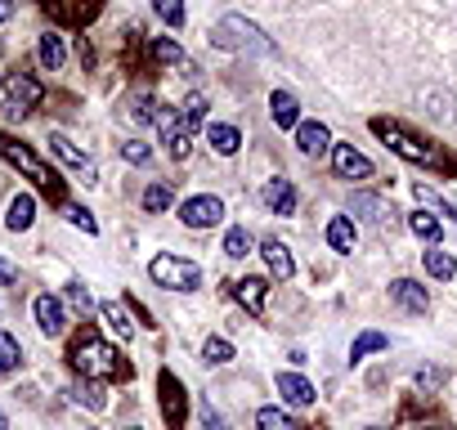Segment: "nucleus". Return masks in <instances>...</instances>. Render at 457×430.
Listing matches in <instances>:
<instances>
[{
  "instance_id": "21",
  "label": "nucleus",
  "mask_w": 457,
  "mask_h": 430,
  "mask_svg": "<svg viewBox=\"0 0 457 430\" xmlns=\"http://www.w3.org/2000/svg\"><path fill=\"white\" fill-rule=\"evenodd\" d=\"M354 243H359L354 220H350V215H332V225H328V247H332V252H341V256H350V252H354Z\"/></svg>"
},
{
  "instance_id": "25",
  "label": "nucleus",
  "mask_w": 457,
  "mask_h": 430,
  "mask_svg": "<svg viewBox=\"0 0 457 430\" xmlns=\"http://www.w3.org/2000/svg\"><path fill=\"white\" fill-rule=\"evenodd\" d=\"M148 59H153V68H175V63H184V50L170 37H153L148 41Z\"/></svg>"
},
{
  "instance_id": "20",
  "label": "nucleus",
  "mask_w": 457,
  "mask_h": 430,
  "mask_svg": "<svg viewBox=\"0 0 457 430\" xmlns=\"http://www.w3.org/2000/svg\"><path fill=\"white\" fill-rule=\"evenodd\" d=\"M261 256H265V265H270V274L283 283V278H292L296 274V260H292V252L278 243V238H265V247H261Z\"/></svg>"
},
{
  "instance_id": "28",
  "label": "nucleus",
  "mask_w": 457,
  "mask_h": 430,
  "mask_svg": "<svg viewBox=\"0 0 457 430\" xmlns=\"http://www.w3.org/2000/svg\"><path fill=\"white\" fill-rule=\"evenodd\" d=\"M23 368V345L14 341V332H0V376H14Z\"/></svg>"
},
{
  "instance_id": "11",
  "label": "nucleus",
  "mask_w": 457,
  "mask_h": 430,
  "mask_svg": "<svg viewBox=\"0 0 457 430\" xmlns=\"http://www.w3.org/2000/svg\"><path fill=\"white\" fill-rule=\"evenodd\" d=\"M157 126H162V135H166V153H170L175 161H184V157H188V144H193V130L184 126V117H175L170 108H162V112H157Z\"/></svg>"
},
{
  "instance_id": "51",
  "label": "nucleus",
  "mask_w": 457,
  "mask_h": 430,
  "mask_svg": "<svg viewBox=\"0 0 457 430\" xmlns=\"http://www.w3.org/2000/svg\"><path fill=\"white\" fill-rule=\"evenodd\" d=\"M0 430H10V417H5V408H0Z\"/></svg>"
},
{
  "instance_id": "35",
  "label": "nucleus",
  "mask_w": 457,
  "mask_h": 430,
  "mask_svg": "<svg viewBox=\"0 0 457 430\" xmlns=\"http://www.w3.org/2000/svg\"><path fill=\"white\" fill-rule=\"evenodd\" d=\"M77 403L90 408V412H104V408H108V394H104L99 381H86V385H77Z\"/></svg>"
},
{
  "instance_id": "12",
  "label": "nucleus",
  "mask_w": 457,
  "mask_h": 430,
  "mask_svg": "<svg viewBox=\"0 0 457 430\" xmlns=\"http://www.w3.org/2000/svg\"><path fill=\"white\" fill-rule=\"evenodd\" d=\"M32 314H37V327L46 336H63L68 332V305L59 296H37L32 301Z\"/></svg>"
},
{
  "instance_id": "48",
  "label": "nucleus",
  "mask_w": 457,
  "mask_h": 430,
  "mask_svg": "<svg viewBox=\"0 0 457 430\" xmlns=\"http://www.w3.org/2000/svg\"><path fill=\"white\" fill-rule=\"evenodd\" d=\"M77 54H81V63H86V68L95 63V50H90V41H86V37H81V45H77Z\"/></svg>"
},
{
  "instance_id": "43",
  "label": "nucleus",
  "mask_w": 457,
  "mask_h": 430,
  "mask_svg": "<svg viewBox=\"0 0 457 430\" xmlns=\"http://www.w3.org/2000/svg\"><path fill=\"white\" fill-rule=\"evenodd\" d=\"M121 157H126L130 166H144V161L153 157V148H148L144 139H121Z\"/></svg>"
},
{
  "instance_id": "22",
  "label": "nucleus",
  "mask_w": 457,
  "mask_h": 430,
  "mask_svg": "<svg viewBox=\"0 0 457 430\" xmlns=\"http://www.w3.org/2000/svg\"><path fill=\"white\" fill-rule=\"evenodd\" d=\"M206 139H211V148H215L220 157H234V153L243 148V130L228 126V121H215V126L206 130Z\"/></svg>"
},
{
  "instance_id": "44",
  "label": "nucleus",
  "mask_w": 457,
  "mask_h": 430,
  "mask_svg": "<svg viewBox=\"0 0 457 430\" xmlns=\"http://www.w3.org/2000/svg\"><path fill=\"white\" fill-rule=\"evenodd\" d=\"M444 385V368H435V363H426L421 372H417V390H426V394H435Z\"/></svg>"
},
{
  "instance_id": "32",
  "label": "nucleus",
  "mask_w": 457,
  "mask_h": 430,
  "mask_svg": "<svg viewBox=\"0 0 457 430\" xmlns=\"http://www.w3.org/2000/svg\"><path fill=\"white\" fill-rule=\"evenodd\" d=\"M228 359H234V345H228L224 336H206V341H202V363L220 368V363H228Z\"/></svg>"
},
{
  "instance_id": "2",
  "label": "nucleus",
  "mask_w": 457,
  "mask_h": 430,
  "mask_svg": "<svg viewBox=\"0 0 457 430\" xmlns=\"http://www.w3.org/2000/svg\"><path fill=\"white\" fill-rule=\"evenodd\" d=\"M68 363H72V372H81L86 381H130V363H121V354H117L95 327H86V332L72 336Z\"/></svg>"
},
{
  "instance_id": "30",
  "label": "nucleus",
  "mask_w": 457,
  "mask_h": 430,
  "mask_svg": "<svg viewBox=\"0 0 457 430\" xmlns=\"http://www.w3.org/2000/svg\"><path fill=\"white\" fill-rule=\"evenodd\" d=\"M408 229H412L421 243H435V238H439V215H435V211H408Z\"/></svg>"
},
{
  "instance_id": "36",
  "label": "nucleus",
  "mask_w": 457,
  "mask_h": 430,
  "mask_svg": "<svg viewBox=\"0 0 457 430\" xmlns=\"http://www.w3.org/2000/svg\"><path fill=\"white\" fill-rule=\"evenodd\" d=\"M206 108H211V103H206V95H188V99H184V112H179V117H184V126H188V130H197V126L206 121Z\"/></svg>"
},
{
  "instance_id": "38",
  "label": "nucleus",
  "mask_w": 457,
  "mask_h": 430,
  "mask_svg": "<svg viewBox=\"0 0 457 430\" xmlns=\"http://www.w3.org/2000/svg\"><path fill=\"white\" fill-rule=\"evenodd\" d=\"M153 10L166 28H179L184 23V0H153Z\"/></svg>"
},
{
  "instance_id": "23",
  "label": "nucleus",
  "mask_w": 457,
  "mask_h": 430,
  "mask_svg": "<svg viewBox=\"0 0 457 430\" xmlns=\"http://www.w3.org/2000/svg\"><path fill=\"white\" fill-rule=\"evenodd\" d=\"M50 148H54V153L68 161V166H81V170H86V184H95V166L86 161V153H81V148H77L68 135H59V130H54V135H50Z\"/></svg>"
},
{
  "instance_id": "13",
  "label": "nucleus",
  "mask_w": 457,
  "mask_h": 430,
  "mask_svg": "<svg viewBox=\"0 0 457 430\" xmlns=\"http://www.w3.org/2000/svg\"><path fill=\"white\" fill-rule=\"evenodd\" d=\"M224 287H228V283H224ZM228 292H234V301H238L247 314H265V296H270V283H265V278L247 274V278H238Z\"/></svg>"
},
{
  "instance_id": "47",
  "label": "nucleus",
  "mask_w": 457,
  "mask_h": 430,
  "mask_svg": "<svg viewBox=\"0 0 457 430\" xmlns=\"http://www.w3.org/2000/svg\"><path fill=\"white\" fill-rule=\"evenodd\" d=\"M19 283V274H14V265L5 260V256H0V287H14Z\"/></svg>"
},
{
  "instance_id": "9",
  "label": "nucleus",
  "mask_w": 457,
  "mask_h": 430,
  "mask_svg": "<svg viewBox=\"0 0 457 430\" xmlns=\"http://www.w3.org/2000/svg\"><path fill=\"white\" fill-rule=\"evenodd\" d=\"M220 215H224V202L215 193H197V197L179 202V220L188 229H211V225H220Z\"/></svg>"
},
{
  "instance_id": "4",
  "label": "nucleus",
  "mask_w": 457,
  "mask_h": 430,
  "mask_svg": "<svg viewBox=\"0 0 457 430\" xmlns=\"http://www.w3.org/2000/svg\"><path fill=\"white\" fill-rule=\"evenodd\" d=\"M211 45L215 50H234V54H274V41L261 28H252L247 19H220L211 28Z\"/></svg>"
},
{
  "instance_id": "26",
  "label": "nucleus",
  "mask_w": 457,
  "mask_h": 430,
  "mask_svg": "<svg viewBox=\"0 0 457 430\" xmlns=\"http://www.w3.org/2000/svg\"><path fill=\"white\" fill-rule=\"evenodd\" d=\"M99 314H104V323L121 336V341H130L135 336V323H130V314H126V305H117V301H104L99 305Z\"/></svg>"
},
{
  "instance_id": "16",
  "label": "nucleus",
  "mask_w": 457,
  "mask_h": 430,
  "mask_svg": "<svg viewBox=\"0 0 457 430\" xmlns=\"http://www.w3.org/2000/svg\"><path fill=\"white\" fill-rule=\"evenodd\" d=\"M274 385H278V394H283L292 408H310V403H314V385H310L301 372H278Z\"/></svg>"
},
{
  "instance_id": "18",
  "label": "nucleus",
  "mask_w": 457,
  "mask_h": 430,
  "mask_svg": "<svg viewBox=\"0 0 457 430\" xmlns=\"http://www.w3.org/2000/svg\"><path fill=\"white\" fill-rule=\"evenodd\" d=\"M328 144H332V135H328L323 121H301V126H296V148H301L305 157H323Z\"/></svg>"
},
{
  "instance_id": "5",
  "label": "nucleus",
  "mask_w": 457,
  "mask_h": 430,
  "mask_svg": "<svg viewBox=\"0 0 457 430\" xmlns=\"http://www.w3.org/2000/svg\"><path fill=\"white\" fill-rule=\"evenodd\" d=\"M148 278L157 283V287H166V292H193L197 283H202V269L193 265V260H184V256H153L148 260Z\"/></svg>"
},
{
  "instance_id": "17",
  "label": "nucleus",
  "mask_w": 457,
  "mask_h": 430,
  "mask_svg": "<svg viewBox=\"0 0 457 430\" xmlns=\"http://www.w3.org/2000/svg\"><path fill=\"white\" fill-rule=\"evenodd\" d=\"M270 117H274L278 130H296V126H301V103H296V95L274 90V95H270Z\"/></svg>"
},
{
  "instance_id": "52",
  "label": "nucleus",
  "mask_w": 457,
  "mask_h": 430,
  "mask_svg": "<svg viewBox=\"0 0 457 430\" xmlns=\"http://www.w3.org/2000/svg\"><path fill=\"white\" fill-rule=\"evenodd\" d=\"M126 430H139V426H126Z\"/></svg>"
},
{
  "instance_id": "33",
  "label": "nucleus",
  "mask_w": 457,
  "mask_h": 430,
  "mask_svg": "<svg viewBox=\"0 0 457 430\" xmlns=\"http://www.w3.org/2000/svg\"><path fill=\"white\" fill-rule=\"evenodd\" d=\"M224 256H234V260L238 256H252V234L243 225H234V229L224 234Z\"/></svg>"
},
{
  "instance_id": "31",
  "label": "nucleus",
  "mask_w": 457,
  "mask_h": 430,
  "mask_svg": "<svg viewBox=\"0 0 457 430\" xmlns=\"http://www.w3.org/2000/svg\"><path fill=\"white\" fill-rule=\"evenodd\" d=\"M256 430H301V426H296V417L283 412V408H261V412H256Z\"/></svg>"
},
{
  "instance_id": "39",
  "label": "nucleus",
  "mask_w": 457,
  "mask_h": 430,
  "mask_svg": "<svg viewBox=\"0 0 457 430\" xmlns=\"http://www.w3.org/2000/svg\"><path fill=\"white\" fill-rule=\"evenodd\" d=\"M63 211H68V220H72V225H77V229H86V234H90V238H95V234H99V220H95V215H90V211H86V206H77V202H63Z\"/></svg>"
},
{
  "instance_id": "49",
  "label": "nucleus",
  "mask_w": 457,
  "mask_h": 430,
  "mask_svg": "<svg viewBox=\"0 0 457 430\" xmlns=\"http://www.w3.org/2000/svg\"><path fill=\"white\" fill-rule=\"evenodd\" d=\"M14 19V0H0V23H10Z\"/></svg>"
},
{
  "instance_id": "14",
  "label": "nucleus",
  "mask_w": 457,
  "mask_h": 430,
  "mask_svg": "<svg viewBox=\"0 0 457 430\" xmlns=\"http://www.w3.org/2000/svg\"><path fill=\"white\" fill-rule=\"evenodd\" d=\"M390 301H395L399 310H408V314H426V310H430L426 287L412 283V278H395V283H390Z\"/></svg>"
},
{
  "instance_id": "29",
  "label": "nucleus",
  "mask_w": 457,
  "mask_h": 430,
  "mask_svg": "<svg viewBox=\"0 0 457 430\" xmlns=\"http://www.w3.org/2000/svg\"><path fill=\"white\" fill-rule=\"evenodd\" d=\"M426 274H430V278H439V283H448V278L457 274V260H453V252H444V247H430V252H426Z\"/></svg>"
},
{
  "instance_id": "10",
  "label": "nucleus",
  "mask_w": 457,
  "mask_h": 430,
  "mask_svg": "<svg viewBox=\"0 0 457 430\" xmlns=\"http://www.w3.org/2000/svg\"><path fill=\"white\" fill-rule=\"evenodd\" d=\"M332 170L337 179H372V157H363L354 144H332Z\"/></svg>"
},
{
  "instance_id": "42",
  "label": "nucleus",
  "mask_w": 457,
  "mask_h": 430,
  "mask_svg": "<svg viewBox=\"0 0 457 430\" xmlns=\"http://www.w3.org/2000/svg\"><path fill=\"white\" fill-rule=\"evenodd\" d=\"M197 412H202V430H234V426H228V421L215 412L211 399H197Z\"/></svg>"
},
{
  "instance_id": "1",
  "label": "nucleus",
  "mask_w": 457,
  "mask_h": 430,
  "mask_svg": "<svg viewBox=\"0 0 457 430\" xmlns=\"http://www.w3.org/2000/svg\"><path fill=\"white\" fill-rule=\"evenodd\" d=\"M368 126H372V135H377L395 157H403V161H412V166H421V170L457 175V157H448L444 144L426 139L421 130H412V126H403V121H395V117H372Z\"/></svg>"
},
{
  "instance_id": "27",
  "label": "nucleus",
  "mask_w": 457,
  "mask_h": 430,
  "mask_svg": "<svg viewBox=\"0 0 457 430\" xmlns=\"http://www.w3.org/2000/svg\"><path fill=\"white\" fill-rule=\"evenodd\" d=\"M390 345V336L386 332H359L354 336V345H350V363H363L368 354H381Z\"/></svg>"
},
{
  "instance_id": "34",
  "label": "nucleus",
  "mask_w": 457,
  "mask_h": 430,
  "mask_svg": "<svg viewBox=\"0 0 457 430\" xmlns=\"http://www.w3.org/2000/svg\"><path fill=\"white\" fill-rule=\"evenodd\" d=\"M139 202H144V211H153V215H157V211H166V206L175 202V193H170V184H148Z\"/></svg>"
},
{
  "instance_id": "8",
  "label": "nucleus",
  "mask_w": 457,
  "mask_h": 430,
  "mask_svg": "<svg viewBox=\"0 0 457 430\" xmlns=\"http://www.w3.org/2000/svg\"><path fill=\"white\" fill-rule=\"evenodd\" d=\"M41 5L63 28H86V23H95L104 14V0H41Z\"/></svg>"
},
{
  "instance_id": "15",
  "label": "nucleus",
  "mask_w": 457,
  "mask_h": 430,
  "mask_svg": "<svg viewBox=\"0 0 457 430\" xmlns=\"http://www.w3.org/2000/svg\"><path fill=\"white\" fill-rule=\"evenodd\" d=\"M265 206L274 211V215H292L296 211V184L292 179H283V175H274V179H265Z\"/></svg>"
},
{
  "instance_id": "40",
  "label": "nucleus",
  "mask_w": 457,
  "mask_h": 430,
  "mask_svg": "<svg viewBox=\"0 0 457 430\" xmlns=\"http://www.w3.org/2000/svg\"><path fill=\"white\" fill-rule=\"evenodd\" d=\"M354 211H363L368 220H390V206H386L381 197H368V193H359V197H354Z\"/></svg>"
},
{
  "instance_id": "41",
  "label": "nucleus",
  "mask_w": 457,
  "mask_h": 430,
  "mask_svg": "<svg viewBox=\"0 0 457 430\" xmlns=\"http://www.w3.org/2000/svg\"><path fill=\"white\" fill-rule=\"evenodd\" d=\"M63 296H68V305H72L77 314H86V318L95 314V301H90V292H86V283H68V292H63Z\"/></svg>"
},
{
  "instance_id": "6",
  "label": "nucleus",
  "mask_w": 457,
  "mask_h": 430,
  "mask_svg": "<svg viewBox=\"0 0 457 430\" xmlns=\"http://www.w3.org/2000/svg\"><path fill=\"white\" fill-rule=\"evenodd\" d=\"M41 99H46V86H41L37 77L14 72V77L5 81V117H10V121L32 117V108H41Z\"/></svg>"
},
{
  "instance_id": "46",
  "label": "nucleus",
  "mask_w": 457,
  "mask_h": 430,
  "mask_svg": "<svg viewBox=\"0 0 457 430\" xmlns=\"http://www.w3.org/2000/svg\"><path fill=\"white\" fill-rule=\"evenodd\" d=\"M126 310H130V314H135V318H139L144 327H157V323H153V314L144 310V301H135V296H126Z\"/></svg>"
},
{
  "instance_id": "3",
  "label": "nucleus",
  "mask_w": 457,
  "mask_h": 430,
  "mask_svg": "<svg viewBox=\"0 0 457 430\" xmlns=\"http://www.w3.org/2000/svg\"><path fill=\"white\" fill-rule=\"evenodd\" d=\"M0 157H5L14 170H23V175H28V179H32L50 202H68V197H63V175H59V170H50V166H46V161L23 144V139H14V135L0 130Z\"/></svg>"
},
{
  "instance_id": "24",
  "label": "nucleus",
  "mask_w": 457,
  "mask_h": 430,
  "mask_svg": "<svg viewBox=\"0 0 457 430\" xmlns=\"http://www.w3.org/2000/svg\"><path fill=\"white\" fill-rule=\"evenodd\" d=\"M37 59H41V68H50V72H59V68L68 63V50H63V37H54V32H46V37L37 41Z\"/></svg>"
},
{
  "instance_id": "45",
  "label": "nucleus",
  "mask_w": 457,
  "mask_h": 430,
  "mask_svg": "<svg viewBox=\"0 0 457 430\" xmlns=\"http://www.w3.org/2000/svg\"><path fill=\"white\" fill-rule=\"evenodd\" d=\"M162 108H153V95H139L135 99V121H157Z\"/></svg>"
},
{
  "instance_id": "50",
  "label": "nucleus",
  "mask_w": 457,
  "mask_h": 430,
  "mask_svg": "<svg viewBox=\"0 0 457 430\" xmlns=\"http://www.w3.org/2000/svg\"><path fill=\"white\" fill-rule=\"evenodd\" d=\"M408 430H448V426H439V421H426V426H408Z\"/></svg>"
},
{
  "instance_id": "19",
  "label": "nucleus",
  "mask_w": 457,
  "mask_h": 430,
  "mask_svg": "<svg viewBox=\"0 0 457 430\" xmlns=\"http://www.w3.org/2000/svg\"><path fill=\"white\" fill-rule=\"evenodd\" d=\"M32 220H37V197H32V193H19V197L10 202V211H5V229H10V234H28Z\"/></svg>"
},
{
  "instance_id": "37",
  "label": "nucleus",
  "mask_w": 457,
  "mask_h": 430,
  "mask_svg": "<svg viewBox=\"0 0 457 430\" xmlns=\"http://www.w3.org/2000/svg\"><path fill=\"white\" fill-rule=\"evenodd\" d=\"M412 193H417V197H421V202H430V206H435V211H439V215H448V220H453V225H457V206H453V202H444V197H439V193H435V188H430V184H417V188H412Z\"/></svg>"
},
{
  "instance_id": "7",
  "label": "nucleus",
  "mask_w": 457,
  "mask_h": 430,
  "mask_svg": "<svg viewBox=\"0 0 457 430\" xmlns=\"http://www.w3.org/2000/svg\"><path fill=\"white\" fill-rule=\"evenodd\" d=\"M157 399H162L166 430H184V426H188V390L179 385V376H175L170 368L157 372Z\"/></svg>"
}]
</instances>
